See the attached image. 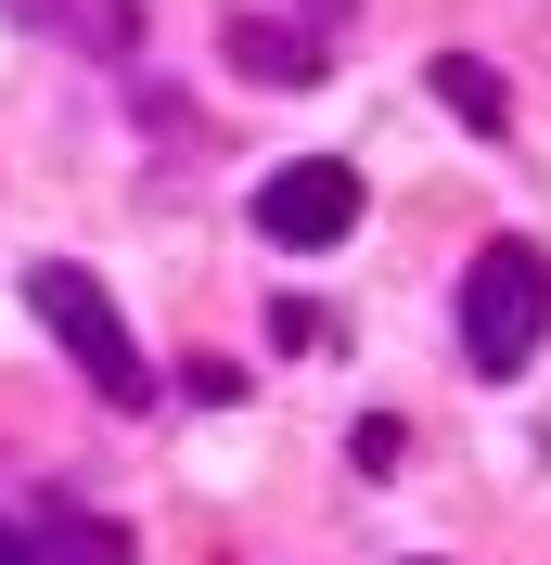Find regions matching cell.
<instances>
[{"label": "cell", "instance_id": "1", "mask_svg": "<svg viewBox=\"0 0 551 565\" xmlns=\"http://www.w3.org/2000/svg\"><path fill=\"white\" fill-rule=\"evenodd\" d=\"M539 348H551V245H475V270H462V360L487 386H514Z\"/></svg>", "mask_w": 551, "mask_h": 565}, {"label": "cell", "instance_id": "2", "mask_svg": "<svg viewBox=\"0 0 551 565\" xmlns=\"http://www.w3.org/2000/svg\"><path fill=\"white\" fill-rule=\"evenodd\" d=\"M26 309L65 334V360L90 373V398H104V412H154V360H141V334L116 321V296L77 270V257H39V270H26Z\"/></svg>", "mask_w": 551, "mask_h": 565}, {"label": "cell", "instance_id": "3", "mask_svg": "<svg viewBox=\"0 0 551 565\" xmlns=\"http://www.w3.org/2000/svg\"><path fill=\"white\" fill-rule=\"evenodd\" d=\"M346 232H359V168H346V154H295V168L257 180V245L321 257V245H346Z\"/></svg>", "mask_w": 551, "mask_h": 565}, {"label": "cell", "instance_id": "4", "mask_svg": "<svg viewBox=\"0 0 551 565\" xmlns=\"http://www.w3.org/2000/svg\"><path fill=\"white\" fill-rule=\"evenodd\" d=\"M218 52H231L244 77H270V90H321V77H334V52H321L309 26H270V13H231Z\"/></svg>", "mask_w": 551, "mask_h": 565}, {"label": "cell", "instance_id": "5", "mask_svg": "<svg viewBox=\"0 0 551 565\" xmlns=\"http://www.w3.org/2000/svg\"><path fill=\"white\" fill-rule=\"evenodd\" d=\"M26 13L52 39H77L90 65H129V52H141V0H26Z\"/></svg>", "mask_w": 551, "mask_h": 565}, {"label": "cell", "instance_id": "6", "mask_svg": "<svg viewBox=\"0 0 551 565\" xmlns=\"http://www.w3.org/2000/svg\"><path fill=\"white\" fill-rule=\"evenodd\" d=\"M436 104L462 116V129H514V90H500L475 52H436Z\"/></svg>", "mask_w": 551, "mask_h": 565}, {"label": "cell", "instance_id": "7", "mask_svg": "<svg viewBox=\"0 0 551 565\" xmlns=\"http://www.w3.org/2000/svg\"><path fill=\"white\" fill-rule=\"evenodd\" d=\"M26 565H129V527H104V514H52V527L26 540Z\"/></svg>", "mask_w": 551, "mask_h": 565}, {"label": "cell", "instance_id": "8", "mask_svg": "<svg viewBox=\"0 0 551 565\" xmlns=\"http://www.w3.org/2000/svg\"><path fill=\"white\" fill-rule=\"evenodd\" d=\"M346 462H359V476H398V462H411V437H398L385 412H359V424H346Z\"/></svg>", "mask_w": 551, "mask_h": 565}, {"label": "cell", "instance_id": "9", "mask_svg": "<svg viewBox=\"0 0 551 565\" xmlns=\"http://www.w3.org/2000/svg\"><path fill=\"white\" fill-rule=\"evenodd\" d=\"M321 334H334V321H321L309 296H282V309H270V348H321Z\"/></svg>", "mask_w": 551, "mask_h": 565}, {"label": "cell", "instance_id": "10", "mask_svg": "<svg viewBox=\"0 0 551 565\" xmlns=\"http://www.w3.org/2000/svg\"><path fill=\"white\" fill-rule=\"evenodd\" d=\"M0 565H26V527H0Z\"/></svg>", "mask_w": 551, "mask_h": 565}]
</instances>
